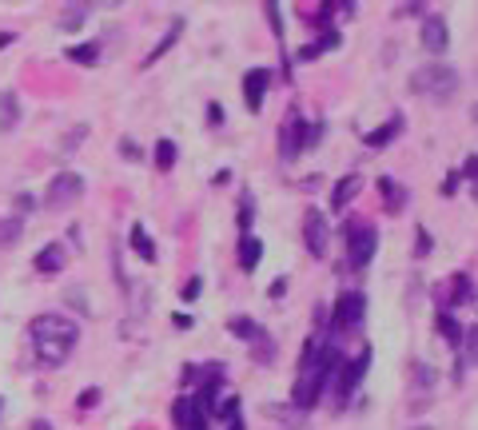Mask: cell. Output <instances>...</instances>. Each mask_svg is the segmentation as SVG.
<instances>
[{"mask_svg":"<svg viewBox=\"0 0 478 430\" xmlns=\"http://www.w3.org/2000/svg\"><path fill=\"white\" fill-rule=\"evenodd\" d=\"M235 223H239V231H244V235H251V223H255V200H251V191H244V195H239Z\"/></svg>","mask_w":478,"mask_h":430,"instance_id":"cell-24","label":"cell"},{"mask_svg":"<svg viewBox=\"0 0 478 430\" xmlns=\"http://www.w3.org/2000/svg\"><path fill=\"white\" fill-rule=\"evenodd\" d=\"M68 60L72 64H100V44H72L68 48Z\"/></svg>","mask_w":478,"mask_h":430,"instance_id":"cell-25","label":"cell"},{"mask_svg":"<svg viewBox=\"0 0 478 430\" xmlns=\"http://www.w3.org/2000/svg\"><path fill=\"white\" fill-rule=\"evenodd\" d=\"M411 92L427 96L435 104H447V100H455V92H458V72L450 64H427V68H418L411 76Z\"/></svg>","mask_w":478,"mask_h":430,"instance_id":"cell-3","label":"cell"},{"mask_svg":"<svg viewBox=\"0 0 478 430\" xmlns=\"http://www.w3.org/2000/svg\"><path fill=\"white\" fill-rule=\"evenodd\" d=\"M366 319V295L363 291H343L335 299V311H331V327H327V339H339V335H351L359 330Z\"/></svg>","mask_w":478,"mask_h":430,"instance_id":"cell-4","label":"cell"},{"mask_svg":"<svg viewBox=\"0 0 478 430\" xmlns=\"http://www.w3.org/2000/svg\"><path fill=\"white\" fill-rule=\"evenodd\" d=\"M415 235H418V255H430V231H427V227H418Z\"/></svg>","mask_w":478,"mask_h":430,"instance_id":"cell-40","label":"cell"},{"mask_svg":"<svg viewBox=\"0 0 478 430\" xmlns=\"http://www.w3.org/2000/svg\"><path fill=\"white\" fill-rule=\"evenodd\" d=\"M12 41H16V32H0V48H9Z\"/></svg>","mask_w":478,"mask_h":430,"instance_id":"cell-49","label":"cell"},{"mask_svg":"<svg viewBox=\"0 0 478 430\" xmlns=\"http://www.w3.org/2000/svg\"><path fill=\"white\" fill-rule=\"evenodd\" d=\"M462 335H467V339L458 343V347L467 350V362L470 367H474V355H478V327H470V330H462Z\"/></svg>","mask_w":478,"mask_h":430,"instance_id":"cell-31","label":"cell"},{"mask_svg":"<svg viewBox=\"0 0 478 430\" xmlns=\"http://www.w3.org/2000/svg\"><path fill=\"white\" fill-rule=\"evenodd\" d=\"M21 231H24V220H0V247H12L21 240Z\"/></svg>","mask_w":478,"mask_h":430,"instance_id":"cell-30","label":"cell"},{"mask_svg":"<svg viewBox=\"0 0 478 430\" xmlns=\"http://www.w3.org/2000/svg\"><path fill=\"white\" fill-rule=\"evenodd\" d=\"M415 430H430V426H415Z\"/></svg>","mask_w":478,"mask_h":430,"instance_id":"cell-51","label":"cell"},{"mask_svg":"<svg viewBox=\"0 0 478 430\" xmlns=\"http://www.w3.org/2000/svg\"><path fill=\"white\" fill-rule=\"evenodd\" d=\"M455 188H458V176H447V183H442V191H447V195H455Z\"/></svg>","mask_w":478,"mask_h":430,"instance_id":"cell-47","label":"cell"},{"mask_svg":"<svg viewBox=\"0 0 478 430\" xmlns=\"http://www.w3.org/2000/svg\"><path fill=\"white\" fill-rule=\"evenodd\" d=\"M172 419H175V430H207V414L195 407L192 394H180V399H175Z\"/></svg>","mask_w":478,"mask_h":430,"instance_id":"cell-12","label":"cell"},{"mask_svg":"<svg viewBox=\"0 0 478 430\" xmlns=\"http://www.w3.org/2000/svg\"><path fill=\"white\" fill-rule=\"evenodd\" d=\"M366 367H371V347H363L355 359L339 362V370H335V399H339V410L351 402V394L359 390V382L366 379Z\"/></svg>","mask_w":478,"mask_h":430,"instance_id":"cell-6","label":"cell"},{"mask_svg":"<svg viewBox=\"0 0 478 430\" xmlns=\"http://www.w3.org/2000/svg\"><path fill=\"white\" fill-rule=\"evenodd\" d=\"M172 323H175V327H183V330H188V327H192V315H183V311H175V315H172Z\"/></svg>","mask_w":478,"mask_h":430,"instance_id":"cell-44","label":"cell"},{"mask_svg":"<svg viewBox=\"0 0 478 430\" xmlns=\"http://www.w3.org/2000/svg\"><path fill=\"white\" fill-rule=\"evenodd\" d=\"M28 339H32V350L44 367H60L68 362V355L76 350V339H80V327L60 315V311H48V315H36L28 323Z\"/></svg>","mask_w":478,"mask_h":430,"instance_id":"cell-2","label":"cell"},{"mask_svg":"<svg viewBox=\"0 0 478 430\" xmlns=\"http://www.w3.org/2000/svg\"><path fill=\"white\" fill-rule=\"evenodd\" d=\"M227 430H244V422L235 419V422H227Z\"/></svg>","mask_w":478,"mask_h":430,"instance_id":"cell-50","label":"cell"},{"mask_svg":"<svg viewBox=\"0 0 478 430\" xmlns=\"http://www.w3.org/2000/svg\"><path fill=\"white\" fill-rule=\"evenodd\" d=\"M235 259H239V271H255V267H259V259H264V243L255 240V235H244Z\"/></svg>","mask_w":478,"mask_h":430,"instance_id":"cell-18","label":"cell"},{"mask_svg":"<svg viewBox=\"0 0 478 430\" xmlns=\"http://www.w3.org/2000/svg\"><path fill=\"white\" fill-rule=\"evenodd\" d=\"M379 191H383V208L391 211V215H398V211L407 208V188H398L395 180H391V176H379Z\"/></svg>","mask_w":478,"mask_h":430,"instance_id":"cell-16","label":"cell"},{"mask_svg":"<svg viewBox=\"0 0 478 430\" xmlns=\"http://www.w3.org/2000/svg\"><path fill=\"white\" fill-rule=\"evenodd\" d=\"M343 235H347V263H351L355 271H363L366 263L375 259V251H379V231L371 227V223L347 220Z\"/></svg>","mask_w":478,"mask_h":430,"instance_id":"cell-5","label":"cell"},{"mask_svg":"<svg viewBox=\"0 0 478 430\" xmlns=\"http://www.w3.org/2000/svg\"><path fill=\"white\" fill-rule=\"evenodd\" d=\"M339 347L335 339H327V335H311L303 347V359H299V375H295V410H311L319 402V394L327 390V382L335 379L339 370Z\"/></svg>","mask_w":478,"mask_h":430,"instance_id":"cell-1","label":"cell"},{"mask_svg":"<svg viewBox=\"0 0 478 430\" xmlns=\"http://www.w3.org/2000/svg\"><path fill=\"white\" fill-rule=\"evenodd\" d=\"M267 88H271V72H267V68H251V72H247V76H244V104H247V112L264 108Z\"/></svg>","mask_w":478,"mask_h":430,"instance_id":"cell-13","label":"cell"},{"mask_svg":"<svg viewBox=\"0 0 478 430\" xmlns=\"http://www.w3.org/2000/svg\"><path fill=\"white\" fill-rule=\"evenodd\" d=\"M267 16H271V28H275V36H283V16H279V4H267Z\"/></svg>","mask_w":478,"mask_h":430,"instance_id":"cell-37","label":"cell"},{"mask_svg":"<svg viewBox=\"0 0 478 430\" xmlns=\"http://www.w3.org/2000/svg\"><path fill=\"white\" fill-rule=\"evenodd\" d=\"M415 12H427V4H423V0H415V4H398L395 16H415Z\"/></svg>","mask_w":478,"mask_h":430,"instance_id":"cell-38","label":"cell"},{"mask_svg":"<svg viewBox=\"0 0 478 430\" xmlns=\"http://www.w3.org/2000/svg\"><path fill=\"white\" fill-rule=\"evenodd\" d=\"M264 414H267V419H279V422H291V426H299V422L307 419L303 410H295V407H275V402H267Z\"/></svg>","mask_w":478,"mask_h":430,"instance_id":"cell-27","label":"cell"},{"mask_svg":"<svg viewBox=\"0 0 478 430\" xmlns=\"http://www.w3.org/2000/svg\"><path fill=\"white\" fill-rule=\"evenodd\" d=\"M200 291H204V279H200V275H192V279H188V287H183V303L200 299Z\"/></svg>","mask_w":478,"mask_h":430,"instance_id":"cell-35","label":"cell"},{"mask_svg":"<svg viewBox=\"0 0 478 430\" xmlns=\"http://www.w3.org/2000/svg\"><path fill=\"white\" fill-rule=\"evenodd\" d=\"M84 136H88V128H84V124H80V128H76V131H72V136H68V140H64V151H76V148H80V144H76V140H84Z\"/></svg>","mask_w":478,"mask_h":430,"instance_id":"cell-39","label":"cell"},{"mask_svg":"<svg viewBox=\"0 0 478 430\" xmlns=\"http://www.w3.org/2000/svg\"><path fill=\"white\" fill-rule=\"evenodd\" d=\"M84 16H88V4H68V9H64V16H60V28L64 32H76L84 24Z\"/></svg>","mask_w":478,"mask_h":430,"instance_id":"cell-29","label":"cell"},{"mask_svg":"<svg viewBox=\"0 0 478 430\" xmlns=\"http://www.w3.org/2000/svg\"><path fill=\"white\" fill-rule=\"evenodd\" d=\"M435 299L442 303V311H450V307H470V303H474V275H470V271H458V275H450V283H442V287L435 291Z\"/></svg>","mask_w":478,"mask_h":430,"instance_id":"cell-9","label":"cell"},{"mask_svg":"<svg viewBox=\"0 0 478 430\" xmlns=\"http://www.w3.org/2000/svg\"><path fill=\"white\" fill-rule=\"evenodd\" d=\"M319 52H315V44H307V48H299V60H315Z\"/></svg>","mask_w":478,"mask_h":430,"instance_id":"cell-46","label":"cell"},{"mask_svg":"<svg viewBox=\"0 0 478 430\" xmlns=\"http://www.w3.org/2000/svg\"><path fill=\"white\" fill-rule=\"evenodd\" d=\"M21 108H16V92H0V131H9L16 124Z\"/></svg>","mask_w":478,"mask_h":430,"instance_id":"cell-23","label":"cell"},{"mask_svg":"<svg viewBox=\"0 0 478 430\" xmlns=\"http://www.w3.org/2000/svg\"><path fill=\"white\" fill-rule=\"evenodd\" d=\"M227 330H232L235 339H244V343H255V339H259V330H264V327H259V323H255L251 315H235V319L227 323Z\"/></svg>","mask_w":478,"mask_h":430,"instance_id":"cell-20","label":"cell"},{"mask_svg":"<svg viewBox=\"0 0 478 430\" xmlns=\"http://www.w3.org/2000/svg\"><path fill=\"white\" fill-rule=\"evenodd\" d=\"M303 128H307V120L291 108V116H287L283 128H279V160L283 163H291L299 151H303Z\"/></svg>","mask_w":478,"mask_h":430,"instance_id":"cell-10","label":"cell"},{"mask_svg":"<svg viewBox=\"0 0 478 430\" xmlns=\"http://www.w3.org/2000/svg\"><path fill=\"white\" fill-rule=\"evenodd\" d=\"M28 430H56V426H52V422L48 419H36V422H32V426Z\"/></svg>","mask_w":478,"mask_h":430,"instance_id":"cell-48","label":"cell"},{"mask_svg":"<svg viewBox=\"0 0 478 430\" xmlns=\"http://www.w3.org/2000/svg\"><path fill=\"white\" fill-rule=\"evenodd\" d=\"M403 128H407V120H403V116H391V120L383 124V128L366 131L363 144H366V148H387L391 140H398V136H403Z\"/></svg>","mask_w":478,"mask_h":430,"instance_id":"cell-15","label":"cell"},{"mask_svg":"<svg viewBox=\"0 0 478 430\" xmlns=\"http://www.w3.org/2000/svg\"><path fill=\"white\" fill-rule=\"evenodd\" d=\"M423 48H427L430 56H442V52L450 48V28L438 12H430L427 21H423Z\"/></svg>","mask_w":478,"mask_h":430,"instance_id":"cell-11","label":"cell"},{"mask_svg":"<svg viewBox=\"0 0 478 430\" xmlns=\"http://www.w3.org/2000/svg\"><path fill=\"white\" fill-rule=\"evenodd\" d=\"M132 247H136V255H140L143 263L156 259V243L148 240V227H143V223H132Z\"/></svg>","mask_w":478,"mask_h":430,"instance_id":"cell-22","label":"cell"},{"mask_svg":"<svg viewBox=\"0 0 478 430\" xmlns=\"http://www.w3.org/2000/svg\"><path fill=\"white\" fill-rule=\"evenodd\" d=\"M359 191H363V176H343V180L331 188V211L343 215V208H351V200H355Z\"/></svg>","mask_w":478,"mask_h":430,"instance_id":"cell-14","label":"cell"},{"mask_svg":"<svg viewBox=\"0 0 478 430\" xmlns=\"http://www.w3.org/2000/svg\"><path fill=\"white\" fill-rule=\"evenodd\" d=\"M331 12H339V4H319V9L307 16V21H315L319 28H327V24H331Z\"/></svg>","mask_w":478,"mask_h":430,"instance_id":"cell-33","label":"cell"},{"mask_svg":"<svg viewBox=\"0 0 478 430\" xmlns=\"http://www.w3.org/2000/svg\"><path fill=\"white\" fill-rule=\"evenodd\" d=\"M180 32H183V16H175V21H172V28H168V36H163V41L156 44V48L148 52V56H143V68H148V64H156V60H160L163 52H168V48H172V44H175V41H180Z\"/></svg>","mask_w":478,"mask_h":430,"instance_id":"cell-21","label":"cell"},{"mask_svg":"<svg viewBox=\"0 0 478 430\" xmlns=\"http://www.w3.org/2000/svg\"><path fill=\"white\" fill-rule=\"evenodd\" d=\"M339 41H343V36H339V32H335V28H327V32H323V36H319V41H315V52H319V56H323V52L339 48Z\"/></svg>","mask_w":478,"mask_h":430,"instance_id":"cell-32","label":"cell"},{"mask_svg":"<svg viewBox=\"0 0 478 430\" xmlns=\"http://www.w3.org/2000/svg\"><path fill=\"white\" fill-rule=\"evenodd\" d=\"M458 176H462V180H470V191H474V180H478V156H474V151L467 156V163H462V171H458Z\"/></svg>","mask_w":478,"mask_h":430,"instance_id":"cell-34","label":"cell"},{"mask_svg":"<svg viewBox=\"0 0 478 430\" xmlns=\"http://www.w3.org/2000/svg\"><path fill=\"white\" fill-rule=\"evenodd\" d=\"M16 208H21L24 215H28V211H32V195H28V191H24V195H16Z\"/></svg>","mask_w":478,"mask_h":430,"instance_id":"cell-45","label":"cell"},{"mask_svg":"<svg viewBox=\"0 0 478 430\" xmlns=\"http://www.w3.org/2000/svg\"><path fill=\"white\" fill-rule=\"evenodd\" d=\"M80 195H84V176L60 171V176H52L48 191H44V203H48V208H72Z\"/></svg>","mask_w":478,"mask_h":430,"instance_id":"cell-8","label":"cell"},{"mask_svg":"<svg viewBox=\"0 0 478 430\" xmlns=\"http://www.w3.org/2000/svg\"><path fill=\"white\" fill-rule=\"evenodd\" d=\"M251 355H255V362H259V367H267V362L275 359V339L267 335V330H259V339L251 343Z\"/></svg>","mask_w":478,"mask_h":430,"instance_id":"cell-26","label":"cell"},{"mask_svg":"<svg viewBox=\"0 0 478 430\" xmlns=\"http://www.w3.org/2000/svg\"><path fill=\"white\" fill-rule=\"evenodd\" d=\"M435 330L450 343V347H458V343H462V330H467V327H462V323H458L450 311H438V315H435Z\"/></svg>","mask_w":478,"mask_h":430,"instance_id":"cell-19","label":"cell"},{"mask_svg":"<svg viewBox=\"0 0 478 430\" xmlns=\"http://www.w3.org/2000/svg\"><path fill=\"white\" fill-rule=\"evenodd\" d=\"M120 151L128 156V160H140V156H143V151L136 148V140H120Z\"/></svg>","mask_w":478,"mask_h":430,"instance_id":"cell-41","label":"cell"},{"mask_svg":"<svg viewBox=\"0 0 478 430\" xmlns=\"http://www.w3.org/2000/svg\"><path fill=\"white\" fill-rule=\"evenodd\" d=\"M156 168L160 171L175 168V140H156Z\"/></svg>","mask_w":478,"mask_h":430,"instance_id":"cell-28","label":"cell"},{"mask_svg":"<svg viewBox=\"0 0 478 430\" xmlns=\"http://www.w3.org/2000/svg\"><path fill=\"white\" fill-rule=\"evenodd\" d=\"M76 402H80V410H92L96 402H100V390H96V387H92V390H80V399H76Z\"/></svg>","mask_w":478,"mask_h":430,"instance_id":"cell-36","label":"cell"},{"mask_svg":"<svg viewBox=\"0 0 478 430\" xmlns=\"http://www.w3.org/2000/svg\"><path fill=\"white\" fill-rule=\"evenodd\" d=\"M64 259H68V251H64L60 243H48V247L36 255V271H40V275H56V271L64 267Z\"/></svg>","mask_w":478,"mask_h":430,"instance_id":"cell-17","label":"cell"},{"mask_svg":"<svg viewBox=\"0 0 478 430\" xmlns=\"http://www.w3.org/2000/svg\"><path fill=\"white\" fill-rule=\"evenodd\" d=\"M207 124H215V128L224 124V108L219 104H207Z\"/></svg>","mask_w":478,"mask_h":430,"instance_id":"cell-42","label":"cell"},{"mask_svg":"<svg viewBox=\"0 0 478 430\" xmlns=\"http://www.w3.org/2000/svg\"><path fill=\"white\" fill-rule=\"evenodd\" d=\"M283 291H287V279H275L271 287H267V295H271V299H283Z\"/></svg>","mask_w":478,"mask_h":430,"instance_id":"cell-43","label":"cell"},{"mask_svg":"<svg viewBox=\"0 0 478 430\" xmlns=\"http://www.w3.org/2000/svg\"><path fill=\"white\" fill-rule=\"evenodd\" d=\"M303 243H307V251H311V259H327L331 227H327V215L319 208H307V215H303Z\"/></svg>","mask_w":478,"mask_h":430,"instance_id":"cell-7","label":"cell"}]
</instances>
